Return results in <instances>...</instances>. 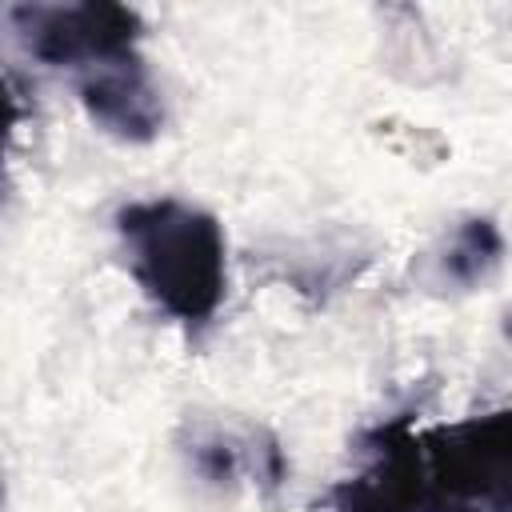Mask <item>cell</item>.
<instances>
[{"mask_svg": "<svg viewBox=\"0 0 512 512\" xmlns=\"http://www.w3.org/2000/svg\"><path fill=\"white\" fill-rule=\"evenodd\" d=\"M424 456L428 512H508L512 492V420L492 412L432 432Z\"/></svg>", "mask_w": 512, "mask_h": 512, "instance_id": "obj_2", "label": "cell"}, {"mask_svg": "<svg viewBox=\"0 0 512 512\" xmlns=\"http://www.w3.org/2000/svg\"><path fill=\"white\" fill-rule=\"evenodd\" d=\"M424 508V456L404 424L376 432L372 464L336 492L332 512H420Z\"/></svg>", "mask_w": 512, "mask_h": 512, "instance_id": "obj_5", "label": "cell"}, {"mask_svg": "<svg viewBox=\"0 0 512 512\" xmlns=\"http://www.w3.org/2000/svg\"><path fill=\"white\" fill-rule=\"evenodd\" d=\"M16 116H20L16 96H12L8 80L0 76V164H4V152H8V140H12V128H16Z\"/></svg>", "mask_w": 512, "mask_h": 512, "instance_id": "obj_6", "label": "cell"}, {"mask_svg": "<svg viewBox=\"0 0 512 512\" xmlns=\"http://www.w3.org/2000/svg\"><path fill=\"white\" fill-rule=\"evenodd\" d=\"M116 232L128 252V272L144 296L184 324H204L224 300V228L212 212L160 196L116 212Z\"/></svg>", "mask_w": 512, "mask_h": 512, "instance_id": "obj_1", "label": "cell"}, {"mask_svg": "<svg viewBox=\"0 0 512 512\" xmlns=\"http://www.w3.org/2000/svg\"><path fill=\"white\" fill-rule=\"evenodd\" d=\"M16 24L32 56L56 68H92L112 56L136 52V36H140V16L124 4L20 8Z\"/></svg>", "mask_w": 512, "mask_h": 512, "instance_id": "obj_3", "label": "cell"}, {"mask_svg": "<svg viewBox=\"0 0 512 512\" xmlns=\"http://www.w3.org/2000/svg\"><path fill=\"white\" fill-rule=\"evenodd\" d=\"M80 100H84L88 116L120 140H152L164 120L160 92L136 52H124V56L84 68Z\"/></svg>", "mask_w": 512, "mask_h": 512, "instance_id": "obj_4", "label": "cell"}]
</instances>
